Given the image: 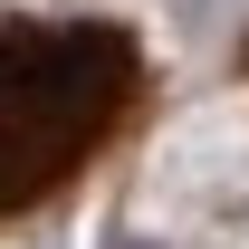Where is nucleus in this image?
Here are the masks:
<instances>
[{
  "instance_id": "f257e3e1",
  "label": "nucleus",
  "mask_w": 249,
  "mask_h": 249,
  "mask_svg": "<svg viewBox=\"0 0 249 249\" xmlns=\"http://www.w3.org/2000/svg\"><path fill=\"white\" fill-rule=\"evenodd\" d=\"M154 48L124 19H0V230H29L154 124Z\"/></svg>"
},
{
  "instance_id": "f03ea898",
  "label": "nucleus",
  "mask_w": 249,
  "mask_h": 249,
  "mask_svg": "<svg viewBox=\"0 0 249 249\" xmlns=\"http://www.w3.org/2000/svg\"><path fill=\"white\" fill-rule=\"evenodd\" d=\"M240 77H249V29H240Z\"/></svg>"
}]
</instances>
